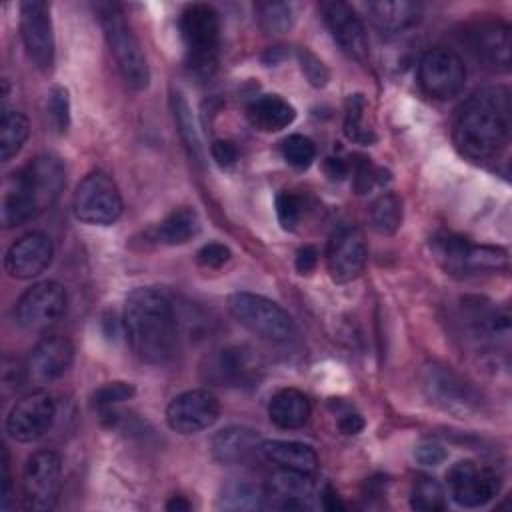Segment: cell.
I'll return each mask as SVG.
<instances>
[{
	"instance_id": "5",
	"label": "cell",
	"mask_w": 512,
	"mask_h": 512,
	"mask_svg": "<svg viewBox=\"0 0 512 512\" xmlns=\"http://www.w3.org/2000/svg\"><path fill=\"white\" fill-rule=\"evenodd\" d=\"M432 258L448 274L476 276L498 272L508 266V252L500 246L476 244L464 236L442 232L430 240Z\"/></svg>"
},
{
	"instance_id": "14",
	"label": "cell",
	"mask_w": 512,
	"mask_h": 512,
	"mask_svg": "<svg viewBox=\"0 0 512 512\" xmlns=\"http://www.w3.org/2000/svg\"><path fill=\"white\" fill-rule=\"evenodd\" d=\"M56 418L54 398L46 390H34L22 396L6 418V432L16 442H34L42 438Z\"/></svg>"
},
{
	"instance_id": "27",
	"label": "cell",
	"mask_w": 512,
	"mask_h": 512,
	"mask_svg": "<svg viewBox=\"0 0 512 512\" xmlns=\"http://www.w3.org/2000/svg\"><path fill=\"white\" fill-rule=\"evenodd\" d=\"M374 26L386 34H400L414 28L422 18V6L418 2L394 0V2H370L366 4Z\"/></svg>"
},
{
	"instance_id": "46",
	"label": "cell",
	"mask_w": 512,
	"mask_h": 512,
	"mask_svg": "<svg viewBox=\"0 0 512 512\" xmlns=\"http://www.w3.org/2000/svg\"><path fill=\"white\" fill-rule=\"evenodd\" d=\"M210 154L214 158V162L220 166V168H230L236 164L238 160V148L234 142L230 140H214L212 146H210Z\"/></svg>"
},
{
	"instance_id": "3",
	"label": "cell",
	"mask_w": 512,
	"mask_h": 512,
	"mask_svg": "<svg viewBox=\"0 0 512 512\" xmlns=\"http://www.w3.org/2000/svg\"><path fill=\"white\" fill-rule=\"evenodd\" d=\"M66 186V170L60 158L38 154L10 174L2 194V224L14 228L50 208Z\"/></svg>"
},
{
	"instance_id": "38",
	"label": "cell",
	"mask_w": 512,
	"mask_h": 512,
	"mask_svg": "<svg viewBox=\"0 0 512 512\" xmlns=\"http://www.w3.org/2000/svg\"><path fill=\"white\" fill-rule=\"evenodd\" d=\"M282 158L296 170H306L316 158V146L302 134H290L280 142Z\"/></svg>"
},
{
	"instance_id": "18",
	"label": "cell",
	"mask_w": 512,
	"mask_h": 512,
	"mask_svg": "<svg viewBox=\"0 0 512 512\" xmlns=\"http://www.w3.org/2000/svg\"><path fill=\"white\" fill-rule=\"evenodd\" d=\"M320 12L326 22V28L330 30L340 50L356 62H366L368 36H366L364 22L356 14V10L346 2L334 0V2H322Z\"/></svg>"
},
{
	"instance_id": "39",
	"label": "cell",
	"mask_w": 512,
	"mask_h": 512,
	"mask_svg": "<svg viewBox=\"0 0 512 512\" xmlns=\"http://www.w3.org/2000/svg\"><path fill=\"white\" fill-rule=\"evenodd\" d=\"M46 114L54 132L64 134L70 128V96L64 86H52L46 98Z\"/></svg>"
},
{
	"instance_id": "42",
	"label": "cell",
	"mask_w": 512,
	"mask_h": 512,
	"mask_svg": "<svg viewBox=\"0 0 512 512\" xmlns=\"http://www.w3.org/2000/svg\"><path fill=\"white\" fill-rule=\"evenodd\" d=\"M298 62H300V70L306 76V80L314 86V88H322L328 84L330 80V72L326 68V64L308 48H298L296 52Z\"/></svg>"
},
{
	"instance_id": "17",
	"label": "cell",
	"mask_w": 512,
	"mask_h": 512,
	"mask_svg": "<svg viewBox=\"0 0 512 512\" xmlns=\"http://www.w3.org/2000/svg\"><path fill=\"white\" fill-rule=\"evenodd\" d=\"M368 248L360 228L346 224L340 226L328 240L326 266L334 282L346 284L360 276L366 266Z\"/></svg>"
},
{
	"instance_id": "15",
	"label": "cell",
	"mask_w": 512,
	"mask_h": 512,
	"mask_svg": "<svg viewBox=\"0 0 512 512\" xmlns=\"http://www.w3.org/2000/svg\"><path fill=\"white\" fill-rule=\"evenodd\" d=\"M20 34L32 64L48 72L54 64V32L46 2L28 0L20 4Z\"/></svg>"
},
{
	"instance_id": "45",
	"label": "cell",
	"mask_w": 512,
	"mask_h": 512,
	"mask_svg": "<svg viewBox=\"0 0 512 512\" xmlns=\"http://www.w3.org/2000/svg\"><path fill=\"white\" fill-rule=\"evenodd\" d=\"M414 458L422 466H438V464H442L448 458V452H446V448L440 442L424 440V442H420L416 446Z\"/></svg>"
},
{
	"instance_id": "43",
	"label": "cell",
	"mask_w": 512,
	"mask_h": 512,
	"mask_svg": "<svg viewBox=\"0 0 512 512\" xmlns=\"http://www.w3.org/2000/svg\"><path fill=\"white\" fill-rule=\"evenodd\" d=\"M330 408L336 412L338 416V430L346 436H354L358 432L364 430V418L360 416V412H356L350 404L342 402V400H332Z\"/></svg>"
},
{
	"instance_id": "35",
	"label": "cell",
	"mask_w": 512,
	"mask_h": 512,
	"mask_svg": "<svg viewBox=\"0 0 512 512\" xmlns=\"http://www.w3.org/2000/svg\"><path fill=\"white\" fill-rule=\"evenodd\" d=\"M264 494L250 482H230L222 488L218 506L224 510H256L262 508Z\"/></svg>"
},
{
	"instance_id": "1",
	"label": "cell",
	"mask_w": 512,
	"mask_h": 512,
	"mask_svg": "<svg viewBox=\"0 0 512 512\" xmlns=\"http://www.w3.org/2000/svg\"><path fill=\"white\" fill-rule=\"evenodd\" d=\"M122 328L132 352L146 364H166L178 348V316L172 302L156 288L128 294Z\"/></svg>"
},
{
	"instance_id": "31",
	"label": "cell",
	"mask_w": 512,
	"mask_h": 512,
	"mask_svg": "<svg viewBox=\"0 0 512 512\" xmlns=\"http://www.w3.org/2000/svg\"><path fill=\"white\" fill-rule=\"evenodd\" d=\"M30 134V124L28 118L20 110L12 108H2V128H0V156L4 162L14 158L26 138Z\"/></svg>"
},
{
	"instance_id": "2",
	"label": "cell",
	"mask_w": 512,
	"mask_h": 512,
	"mask_svg": "<svg viewBox=\"0 0 512 512\" xmlns=\"http://www.w3.org/2000/svg\"><path fill=\"white\" fill-rule=\"evenodd\" d=\"M510 136V100L504 88H482L456 110L452 138L460 154L486 162L500 154Z\"/></svg>"
},
{
	"instance_id": "26",
	"label": "cell",
	"mask_w": 512,
	"mask_h": 512,
	"mask_svg": "<svg viewBox=\"0 0 512 512\" xmlns=\"http://www.w3.org/2000/svg\"><path fill=\"white\" fill-rule=\"evenodd\" d=\"M246 118L260 132H278L294 122L296 110L278 94H262L246 106Z\"/></svg>"
},
{
	"instance_id": "20",
	"label": "cell",
	"mask_w": 512,
	"mask_h": 512,
	"mask_svg": "<svg viewBox=\"0 0 512 512\" xmlns=\"http://www.w3.org/2000/svg\"><path fill=\"white\" fill-rule=\"evenodd\" d=\"M54 246L48 234L28 232L20 236L6 252L4 268L8 276L18 280H30L40 276L52 262Z\"/></svg>"
},
{
	"instance_id": "16",
	"label": "cell",
	"mask_w": 512,
	"mask_h": 512,
	"mask_svg": "<svg viewBox=\"0 0 512 512\" xmlns=\"http://www.w3.org/2000/svg\"><path fill=\"white\" fill-rule=\"evenodd\" d=\"M220 416L218 398L206 388L186 390L166 406V422L178 434H196L210 428Z\"/></svg>"
},
{
	"instance_id": "30",
	"label": "cell",
	"mask_w": 512,
	"mask_h": 512,
	"mask_svg": "<svg viewBox=\"0 0 512 512\" xmlns=\"http://www.w3.org/2000/svg\"><path fill=\"white\" fill-rule=\"evenodd\" d=\"M170 108H172V116H174V122H176V130L180 134V140H182L190 160H194L196 164H202V160H204L202 144H200L196 122H194V114H192L186 98L178 92H172Z\"/></svg>"
},
{
	"instance_id": "7",
	"label": "cell",
	"mask_w": 512,
	"mask_h": 512,
	"mask_svg": "<svg viewBox=\"0 0 512 512\" xmlns=\"http://www.w3.org/2000/svg\"><path fill=\"white\" fill-rule=\"evenodd\" d=\"M420 390L426 400L458 418L474 416L482 410V394L480 390L468 382L462 374H458L452 366L442 362H426L420 370Z\"/></svg>"
},
{
	"instance_id": "33",
	"label": "cell",
	"mask_w": 512,
	"mask_h": 512,
	"mask_svg": "<svg viewBox=\"0 0 512 512\" xmlns=\"http://www.w3.org/2000/svg\"><path fill=\"white\" fill-rule=\"evenodd\" d=\"M364 112H366L364 96L350 94L346 100V112H344V134L348 140L356 144H372L376 140L374 130L364 122Z\"/></svg>"
},
{
	"instance_id": "47",
	"label": "cell",
	"mask_w": 512,
	"mask_h": 512,
	"mask_svg": "<svg viewBox=\"0 0 512 512\" xmlns=\"http://www.w3.org/2000/svg\"><path fill=\"white\" fill-rule=\"evenodd\" d=\"M316 262H318V252L314 246H302L296 252L294 266H296L298 274H310L316 268Z\"/></svg>"
},
{
	"instance_id": "10",
	"label": "cell",
	"mask_w": 512,
	"mask_h": 512,
	"mask_svg": "<svg viewBox=\"0 0 512 512\" xmlns=\"http://www.w3.org/2000/svg\"><path fill=\"white\" fill-rule=\"evenodd\" d=\"M62 488V458L54 450L32 454L22 474L24 508L32 512L52 510Z\"/></svg>"
},
{
	"instance_id": "51",
	"label": "cell",
	"mask_w": 512,
	"mask_h": 512,
	"mask_svg": "<svg viewBox=\"0 0 512 512\" xmlns=\"http://www.w3.org/2000/svg\"><path fill=\"white\" fill-rule=\"evenodd\" d=\"M192 508V504L184 498V496H172V500H168L166 502V510H176V512H186V510H190Z\"/></svg>"
},
{
	"instance_id": "28",
	"label": "cell",
	"mask_w": 512,
	"mask_h": 512,
	"mask_svg": "<svg viewBox=\"0 0 512 512\" xmlns=\"http://www.w3.org/2000/svg\"><path fill=\"white\" fill-rule=\"evenodd\" d=\"M312 412L310 400L304 392L296 388L278 390L268 404L270 422L282 430H294L308 422Z\"/></svg>"
},
{
	"instance_id": "9",
	"label": "cell",
	"mask_w": 512,
	"mask_h": 512,
	"mask_svg": "<svg viewBox=\"0 0 512 512\" xmlns=\"http://www.w3.org/2000/svg\"><path fill=\"white\" fill-rule=\"evenodd\" d=\"M122 196L116 182L102 170L86 174L72 196L74 216L92 226H110L122 216Z\"/></svg>"
},
{
	"instance_id": "32",
	"label": "cell",
	"mask_w": 512,
	"mask_h": 512,
	"mask_svg": "<svg viewBox=\"0 0 512 512\" xmlns=\"http://www.w3.org/2000/svg\"><path fill=\"white\" fill-rule=\"evenodd\" d=\"M402 214V200L392 192L380 194L368 208L370 226L384 236L396 234L402 224Z\"/></svg>"
},
{
	"instance_id": "40",
	"label": "cell",
	"mask_w": 512,
	"mask_h": 512,
	"mask_svg": "<svg viewBox=\"0 0 512 512\" xmlns=\"http://www.w3.org/2000/svg\"><path fill=\"white\" fill-rule=\"evenodd\" d=\"M134 386L130 382H106L100 388L94 390L92 394V406L96 410H106V408H114L120 402H126L134 396Z\"/></svg>"
},
{
	"instance_id": "22",
	"label": "cell",
	"mask_w": 512,
	"mask_h": 512,
	"mask_svg": "<svg viewBox=\"0 0 512 512\" xmlns=\"http://www.w3.org/2000/svg\"><path fill=\"white\" fill-rule=\"evenodd\" d=\"M472 48L478 58L492 70H510V28L500 20H488L472 32Z\"/></svg>"
},
{
	"instance_id": "6",
	"label": "cell",
	"mask_w": 512,
	"mask_h": 512,
	"mask_svg": "<svg viewBox=\"0 0 512 512\" xmlns=\"http://www.w3.org/2000/svg\"><path fill=\"white\" fill-rule=\"evenodd\" d=\"M96 14L120 76L130 88L144 90L150 82L148 62L124 12L116 4H96Z\"/></svg>"
},
{
	"instance_id": "13",
	"label": "cell",
	"mask_w": 512,
	"mask_h": 512,
	"mask_svg": "<svg viewBox=\"0 0 512 512\" xmlns=\"http://www.w3.org/2000/svg\"><path fill=\"white\" fill-rule=\"evenodd\" d=\"M418 82L428 96L450 100L458 96L466 84V66L454 50L436 46L420 58Z\"/></svg>"
},
{
	"instance_id": "44",
	"label": "cell",
	"mask_w": 512,
	"mask_h": 512,
	"mask_svg": "<svg viewBox=\"0 0 512 512\" xmlns=\"http://www.w3.org/2000/svg\"><path fill=\"white\" fill-rule=\"evenodd\" d=\"M230 258V248L220 242H208L196 252V262L204 268H222Z\"/></svg>"
},
{
	"instance_id": "19",
	"label": "cell",
	"mask_w": 512,
	"mask_h": 512,
	"mask_svg": "<svg viewBox=\"0 0 512 512\" xmlns=\"http://www.w3.org/2000/svg\"><path fill=\"white\" fill-rule=\"evenodd\" d=\"M74 362V346L66 336L50 334L36 342L24 364V378L34 384L58 380Z\"/></svg>"
},
{
	"instance_id": "11",
	"label": "cell",
	"mask_w": 512,
	"mask_h": 512,
	"mask_svg": "<svg viewBox=\"0 0 512 512\" xmlns=\"http://www.w3.org/2000/svg\"><path fill=\"white\" fill-rule=\"evenodd\" d=\"M66 312V290L60 282L42 280L32 284L16 302L14 318L24 330L40 332L54 326Z\"/></svg>"
},
{
	"instance_id": "21",
	"label": "cell",
	"mask_w": 512,
	"mask_h": 512,
	"mask_svg": "<svg viewBox=\"0 0 512 512\" xmlns=\"http://www.w3.org/2000/svg\"><path fill=\"white\" fill-rule=\"evenodd\" d=\"M262 358L248 346H228L220 350L210 364L216 382L228 386H252L260 380Z\"/></svg>"
},
{
	"instance_id": "36",
	"label": "cell",
	"mask_w": 512,
	"mask_h": 512,
	"mask_svg": "<svg viewBox=\"0 0 512 512\" xmlns=\"http://www.w3.org/2000/svg\"><path fill=\"white\" fill-rule=\"evenodd\" d=\"M254 12H256L258 26L272 36L288 32L294 20L292 6L286 2H258L254 6Z\"/></svg>"
},
{
	"instance_id": "50",
	"label": "cell",
	"mask_w": 512,
	"mask_h": 512,
	"mask_svg": "<svg viewBox=\"0 0 512 512\" xmlns=\"http://www.w3.org/2000/svg\"><path fill=\"white\" fill-rule=\"evenodd\" d=\"M322 506L326 508V510H344L346 506H344V502L340 500V496H338V492L330 486V484H326L324 486V490H322Z\"/></svg>"
},
{
	"instance_id": "41",
	"label": "cell",
	"mask_w": 512,
	"mask_h": 512,
	"mask_svg": "<svg viewBox=\"0 0 512 512\" xmlns=\"http://www.w3.org/2000/svg\"><path fill=\"white\" fill-rule=\"evenodd\" d=\"M304 214V202L294 192H280L276 196V216L284 230H296Z\"/></svg>"
},
{
	"instance_id": "24",
	"label": "cell",
	"mask_w": 512,
	"mask_h": 512,
	"mask_svg": "<svg viewBox=\"0 0 512 512\" xmlns=\"http://www.w3.org/2000/svg\"><path fill=\"white\" fill-rule=\"evenodd\" d=\"M260 436L248 426H226L210 438V454L220 464H236L246 460L260 448Z\"/></svg>"
},
{
	"instance_id": "48",
	"label": "cell",
	"mask_w": 512,
	"mask_h": 512,
	"mask_svg": "<svg viewBox=\"0 0 512 512\" xmlns=\"http://www.w3.org/2000/svg\"><path fill=\"white\" fill-rule=\"evenodd\" d=\"M324 172H326V176L332 178V180H342L344 176H348L350 164L344 162L342 158H326Z\"/></svg>"
},
{
	"instance_id": "34",
	"label": "cell",
	"mask_w": 512,
	"mask_h": 512,
	"mask_svg": "<svg viewBox=\"0 0 512 512\" xmlns=\"http://www.w3.org/2000/svg\"><path fill=\"white\" fill-rule=\"evenodd\" d=\"M410 506L418 512H440L446 508V492L432 476H418L410 490Z\"/></svg>"
},
{
	"instance_id": "4",
	"label": "cell",
	"mask_w": 512,
	"mask_h": 512,
	"mask_svg": "<svg viewBox=\"0 0 512 512\" xmlns=\"http://www.w3.org/2000/svg\"><path fill=\"white\" fill-rule=\"evenodd\" d=\"M188 68L198 76H210L218 64L220 16L210 4H188L178 18Z\"/></svg>"
},
{
	"instance_id": "29",
	"label": "cell",
	"mask_w": 512,
	"mask_h": 512,
	"mask_svg": "<svg viewBox=\"0 0 512 512\" xmlns=\"http://www.w3.org/2000/svg\"><path fill=\"white\" fill-rule=\"evenodd\" d=\"M200 232V216L194 208L182 206L172 210L154 230V240L166 246H180L190 242Z\"/></svg>"
},
{
	"instance_id": "12",
	"label": "cell",
	"mask_w": 512,
	"mask_h": 512,
	"mask_svg": "<svg viewBox=\"0 0 512 512\" xmlns=\"http://www.w3.org/2000/svg\"><path fill=\"white\" fill-rule=\"evenodd\" d=\"M446 482L452 500L464 508H480L492 502L500 492L498 472L474 460L452 464L446 472Z\"/></svg>"
},
{
	"instance_id": "49",
	"label": "cell",
	"mask_w": 512,
	"mask_h": 512,
	"mask_svg": "<svg viewBox=\"0 0 512 512\" xmlns=\"http://www.w3.org/2000/svg\"><path fill=\"white\" fill-rule=\"evenodd\" d=\"M8 450H2V508H8V498H10V486H12V478H10V466H8Z\"/></svg>"
},
{
	"instance_id": "8",
	"label": "cell",
	"mask_w": 512,
	"mask_h": 512,
	"mask_svg": "<svg viewBox=\"0 0 512 512\" xmlns=\"http://www.w3.org/2000/svg\"><path fill=\"white\" fill-rule=\"evenodd\" d=\"M228 310L250 332L272 342H286L296 332L292 316L280 304L254 292L230 294Z\"/></svg>"
},
{
	"instance_id": "25",
	"label": "cell",
	"mask_w": 512,
	"mask_h": 512,
	"mask_svg": "<svg viewBox=\"0 0 512 512\" xmlns=\"http://www.w3.org/2000/svg\"><path fill=\"white\" fill-rule=\"evenodd\" d=\"M310 496H312V480L308 474L280 468V472L272 476L268 494L264 498H270V504L274 508L302 510V508H310Z\"/></svg>"
},
{
	"instance_id": "23",
	"label": "cell",
	"mask_w": 512,
	"mask_h": 512,
	"mask_svg": "<svg viewBox=\"0 0 512 512\" xmlns=\"http://www.w3.org/2000/svg\"><path fill=\"white\" fill-rule=\"evenodd\" d=\"M258 452L272 464L282 470L316 474L318 472V454L312 446L296 440H264L260 442Z\"/></svg>"
},
{
	"instance_id": "37",
	"label": "cell",
	"mask_w": 512,
	"mask_h": 512,
	"mask_svg": "<svg viewBox=\"0 0 512 512\" xmlns=\"http://www.w3.org/2000/svg\"><path fill=\"white\" fill-rule=\"evenodd\" d=\"M350 170H352V186L356 194H368L376 186H382L390 180V174L384 168H378L366 156H354Z\"/></svg>"
}]
</instances>
